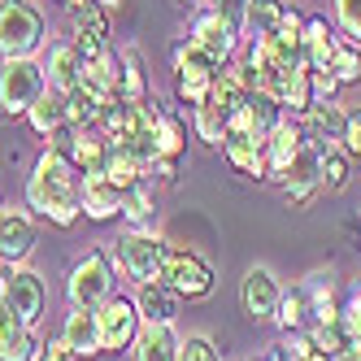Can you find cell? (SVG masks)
Listing matches in <instances>:
<instances>
[{"mask_svg":"<svg viewBox=\"0 0 361 361\" xmlns=\"http://www.w3.org/2000/svg\"><path fill=\"white\" fill-rule=\"evenodd\" d=\"M27 209H35L44 222L53 226H74L83 218V200H79V170L70 166L61 148H44L31 174H27Z\"/></svg>","mask_w":361,"mask_h":361,"instance_id":"6da1fadb","label":"cell"},{"mask_svg":"<svg viewBox=\"0 0 361 361\" xmlns=\"http://www.w3.org/2000/svg\"><path fill=\"white\" fill-rule=\"evenodd\" d=\"M48 48V18L35 0H0V61L39 57Z\"/></svg>","mask_w":361,"mask_h":361,"instance_id":"7a4b0ae2","label":"cell"},{"mask_svg":"<svg viewBox=\"0 0 361 361\" xmlns=\"http://www.w3.org/2000/svg\"><path fill=\"white\" fill-rule=\"evenodd\" d=\"M114 279H118V262L109 244L87 248L79 262L66 274V300L70 309H96L105 296H114Z\"/></svg>","mask_w":361,"mask_h":361,"instance_id":"3957f363","label":"cell"},{"mask_svg":"<svg viewBox=\"0 0 361 361\" xmlns=\"http://www.w3.org/2000/svg\"><path fill=\"white\" fill-rule=\"evenodd\" d=\"M109 248H114V262H118V270H122L126 279H135V283H157V279H166L170 240L152 235L148 226L126 231V235H118Z\"/></svg>","mask_w":361,"mask_h":361,"instance_id":"277c9868","label":"cell"},{"mask_svg":"<svg viewBox=\"0 0 361 361\" xmlns=\"http://www.w3.org/2000/svg\"><path fill=\"white\" fill-rule=\"evenodd\" d=\"M48 92L44 79V66L39 57H13V61H0V109L9 118H27L31 105Z\"/></svg>","mask_w":361,"mask_h":361,"instance_id":"5b68a950","label":"cell"},{"mask_svg":"<svg viewBox=\"0 0 361 361\" xmlns=\"http://www.w3.org/2000/svg\"><path fill=\"white\" fill-rule=\"evenodd\" d=\"M166 283H170V288L183 296V300H204V296H214L218 274H214V266L204 262L196 248L170 244V252H166Z\"/></svg>","mask_w":361,"mask_h":361,"instance_id":"8992f818","label":"cell"},{"mask_svg":"<svg viewBox=\"0 0 361 361\" xmlns=\"http://www.w3.org/2000/svg\"><path fill=\"white\" fill-rule=\"evenodd\" d=\"M96 322H100V344H105V353L131 348L140 326H144L140 309H135V296H122V292H114V296H105L96 305Z\"/></svg>","mask_w":361,"mask_h":361,"instance_id":"52a82bcc","label":"cell"},{"mask_svg":"<svg viewBox=\"0 0 361 361\" xmlns=\"http://www.w3.org/2000/svg\"><path fill=\"white\" fill-rule=\"evenodd\" d=\"M5 305L35 331L44 322V309H48V283L31 266H13L5 274Z\"/></svg>","mask_w":361,"mask_h":361,"instance_id":"ba28073f","label":"cell"},{"mask_svg":"<svg viewBox=\"0 0 361 361\" xmlns=\"http://www.w3.org/2000/svg\"><path fill=\"white\" fill-rule=\"evenodd\" d=\"M283 300V288L270 266H248L240 279V309L248 322H274V309Z\"/></svg>","mask_w":361,"mask_h":361,"instance_id":"9c48e42d","label":"cell"},{"mask_svg":"<svg viewBox=\"0 0 361 361\" xmlns=\"http://www.w3.org/2000/svg\"><path fill=\"white\" fill-rule=\"evenodd\" d=\"M70 39L79 44L83 57H105L109 53V9L96 5V0H83V5L70 9Z\"/></svg>","mask_w":361,"mask_h":361,"instance_id":"30bf717a","label":"cell"},{"mask_svg":"<svg viewBox=\"0 0 361 361\" xmlns=\"http://www.w3.org/2000/svg\"><path fill=\"white\" fill-rule=\"evenodd\" d=\"M35 252V222L27 209H0V266H27Z\"/></svg>","mask_w":361,"mask_h":361,"instance_id":"8fae6325","label":"cell"},{"mask_svg":"<svg viewBox=\"0 0 361 361\" xmlns=\"http://www.w3.org/2000/svg\"><path fill=\"white\" fill-rule=\"evenodd\" d=\"M44 79L53 92H74L83 83V53H79V44L74 39H53L44 48Z\"/></svg>","mask_w":361,"mask_h":361,"instance_id":"7c38bea8","label":"cell"},{"mask_svg":"<svg viewBox=\"0 0 361 361\" xmlns=\"http://www.w3.org/2000/svg\"><path fill=\"white\" fill-rule=\"evenodd\" d=\"M188 39H196L204 53H214L222 66H226V61H235V53H240V39L231 35V27H226V22H222L214 9H204V5H200V9H196V18H192Z\"/></svg>","mask_w":361,"mask_h":361,"instance_id":"4fadbf2b","label":"cell"},{"mask_svg":"<svg viewBox=\"0 0 361 361\" xmlns=\"http://www.w3.org/2000/svg\"><path fill=\"white\" fill-rule=\"evenodd\" d=\"M79 200H83V218L92 222H109L122 218V192L114 188V178L100 174H79Z\"/></svg>","mask_w":361,"mask_h":361,"instance_id":"5bb4252c","label":"cell"},{"mask_svg":"<svg viewBox=\"0 0 361 361\" xmlns=\"http://www.w3.org/2000/svg\"><path fill=\"white\" fill-rule=\"evenodd\" d=\"M305 148V126H300V118H283L274 131L266 135V170H270V178L279 183L283 178V170H288L292 161H296V152Z\"/></svg>","mask_w":361,"mask_h":361,"instance_id":"9a60e30c","label":"cell"},{"mask_svg":"<svg viewBox=\"0 0 361 361\" xmlns=\"http://www.w3.org/2000/svg\"><path fill=\"white\" fill-rule=\"evenodd\" d=\"M135 309L144 322H178V309H183V296H178L166 279L157 283H135Z\"/></svg>","mask_w":361,"mask_h":361,"instance_id":"2e32d148","label":"cell"},{"mask_svg":"<svg viewBox=\"0 0 361 361\" xmlns=\"http://www.w3.org/2000/svg\"><path fill=\"white\" fill-rule=\"evenodd\" d=\"M222 157L235 166L244 178H270V170H266V144L257 140V135H244V131H226V140H222Z\"/></svg>","mask_w":361,"mask_h":361,"instance_id":"e0dca14e","label":"cell"},{"mask_svg":"<svg viewBox=\"0 0 361 361\" xmlns=\"http://www.w3.org/2000/svg\"><path fill=\"white\" fill-rule=\"evenodd\" d=\"M61 340L74 357H100L105 353V344H100V322H96V309H70L66 314V326H61Z\"/></svg>","mask_w":361,"mask_h":361,"instance_id":"ac0fdd59","label":"cell"},{"mask_svg":"<svg viewBox=\"0 0 361 361\" xmlns=\"http://www.w3.org/2000/svg\"><path fill=\"white\" fill-rule=\"evenodd\" d=\"M340 31H335V22H326L322 13H314V18H305V35H300V44H305V66L309 70H331V57H335V48H340Z\"/></svg>","mask_w":361,"mask_h":361,"instance_id":"d6986e66","label":"cell"},{"mask_svg":"<svg viewBox=\"0 0 361 361\" xmlns=\"http://www.w3.org/2000/svg\"><path fill=\"white\" fill-rule=\"evenodd\" d=\"M178 344L183 340H178V331L170 322H144L131 353L135 361H178Z\"/></svg>","mask_w":361,"mask_h":361,"instance_id":"ffe728a7","label":"cell"},{"mask_svg":"<svg viewBox=\"0 0 361 361\" xmlns=\"http://www.w3.org/2000/svg\"><path fill=\"white\" fill-rule=\"evenodd\" d=\"M27 122H31V131H35V135L53 140L61 126H70V114H66V92H53V87H48V92L35 100V105H31Z\"/></svg>","mask_w":361,"mask_h":361,"instance_id":"44dd1931","label":"cell"},{"mask_svg":"<svg viewBox=\"0 0 361 361\" xmlns=\"http://www.w3.org/2000/svg\"><path fill=\"white\" fill-rule=\"evenodd\" d=\"M152 148H157V157H166V161H183L188 157V122L166 109L157 118V126H152Z\"/></svg>","mask_w":361,"mask_h":361,"instance_id":"7402d4cb","label":"cell"},{"mask_svg":"<svg viewBox=\"0 0 361 361\" xmlns=\"http://www.w3.org/2000/svg\"><path fill=\"white\" fill-rule=\"evenodd\" d=\"M348 174H353V152H348L344 144L318 148V178H322V192H344V188H348Z\"/></svg>","mask_w":361,"mask_h":361,"instance_id":"603a6c76","label":"cell"},{"mask_svg":"<svg viewBox=\"0 0 361 361\" xmlns=\"http://www.w3.org/2000/svg\"><path fill=\"white\" fill-rule=\"evenodd\" d=\"M152 214H157V192H152V178L144 174L140 183L122 192V218L131 222V231H140V226H152Z\"/></svg>","mask_w":361,"mask_h":361,"instance_id":"cb8c5ba5","label":"cell"},{"mask_svg":"<svg viewBox=\"0 0 361 361\" xmlns=\"http://www.w3.org/2000/svg\"><path fill=\"white\" fill-rule=\"evenodd\" d=\"M118 96L122 100H144L148 96V74L140 48H118Z\"/></svg>","mask_w":361,"mask_h":361,"instance_id":"d4e9b609","label":"cell"},{"mask_svg":"<svg viewBox=\"0 0 361 361\" xmlns=\"http://www.w3.org/2000/svg\"><path fill=\"white\" fill-rule=\"evenodd\" d=\"M214 79H218V70H174V96H178V105H204V100L214 96Z\"/></svg>","mask_w":361,"mask_h":361,"instance_id":"484cf974","label":"cell"},{"mask_svg":"<svg viewBox=\"0 0 361 361\" xmlns=\"http://www.w3.org/2000/svg\"><path fill=\"white\" fill-rule=\"evenodd\" d=\"M192 131H196V140H204L209 148H222V140H226V109L214 105V100L196 105L192 109Z\"/></svg>","mask_w":361,"mask_h":361,"instance_id":"4316f807","label":"cell"},{"mask_svg":"<svg viewBox=\"0 0 361 361\" xmlns=\"http://www.w3.org/2000/svg\"><path fill=\"white\" fill-rule=\"evenodd\" d=\"M309 322H314V314H309L305 288L283 292V300H279V309H274V326H279V331H305Z\"/></svg>","mask_w":361,"mask_h":361,"instance_id":"83f0119b","label":"cell"},{"mask_svg":"<svg viewBox=\"0 0 361 361\" xmlns=\"http://www.w3.org/2000/svg\"><path fill=\"white\" fill-rule=\"evenodd\" d=\"M100 109H105V100H100L92 87H74L66 92V114H70V126H96L100 122Z\"/></svg>","mask_w":361,"mask_h":361,"instance_id":"f1b7e54d","label":"cell"},{"mask_svg":"<svg viewBox=\"0 0 361 361\" xmlns=\"http://www.w3.org/2000/svg\"><path fill=\"white\" fill-rule=\"evenodd\" d=\"M288 9H292L288 0H252L248 5V35H270Z\"/></svg>","mask_w":361,"mask_h":361,"instance_id":"f546056e","label":"cell"},{"mask_svg":"<svg viewBox=\"0 0 361 361\" xmlns=\"http://www.w3.org/2000/svg\"><path fill=\"white\" fill-rule=\"evenodd\" d=\"M200 5L214 9L226 27H231V35L244 44V35H248V5H252V0H200Z\"/></svg>","mask_w":361,"mask_h":361,"instance_id":"4dcf8cb0","label":"cell"},{"mask_svg":"<svg viewBox=\"0 0 361 361\" xmlns=\"http://www.w3.org/2000/svg\"><path fill=\"white\" fill-rule=\"evenodd\" d=\"M331 74L340 79V87H353L361 83V48L340 39V48H335V57H331Z\"/></svg>","mask_w":361,"mask_h":361,"instance_id":"1f68e13d","label":"cell"},{"mask_svg":"<svg viewBox=\"0 0 361 361\" xmlns=\"http://www.w3.org/2000/svg\"><path fill=\"white\" fill-rule=\"evenodd\" d=\"M335 31L361 48V0H335Z\"/></svg>","mask_w":361,"mask_h":361,"instance_id":"d6a6232c","label":"cell"},{"mask_svg":"<svg viewBox=\"0 0 361 361\" xmlns=\"http://www.w3.org/2000/svg\"><path fill=\"white\" fill-rule=\"evenodd\" d=\"M305 331H309V340H314V348H318V353H326V357H335V353H340V348L348 344V335H344V326H340V322H335V326L309 322Z\"/></svg>","mask_w":361,"mask_h":361,"instance_id":"836d02e7","label":"cell"},{"mask_svg":"<svg viewBox=\"0 0 361 361\" xmlns=\"http://www.w3.org/2000/svg\"><path fill=\"white\" fill-rule=\"evenodd\" d=\"M178 361H222V353H218V344L209 340V335H188L183 344H178Z\"/></svg>","mask_w":361,"mask_h":361,"instance_id":"e575fe53","label":"cell"},{"mask_svg":"<svg viewBox=\"0 0 361 361\" xmlns=\"http://www.w3.org/2000/svg\"><path fill=\"white\" fill-rule=\"evenodd\" d=\"M340 326H344V335L353 344H361V283L344 296V305H340Z\"/></svg>","mask_w":361,"mask_h":361,"instance_id":"d590c367","label":"cell"},{"mask_svg":"<svg viewBox=\"0 0 361 361\" xmlns=\"http://www.w3.org/2000/svg\"><path fill=\"white\" fill-rule=\"evenodd\" d=\"M39 335L35 331H22L18 340L9 344V348H0V361H35V353H39Z\"/></svg>","mask_w":361,"mask_h":361,"instance_id":"8d00e7d4","label":"cell"},{"mask_svg":"<svg viewBox=\"0 0 361 361\" xmlns=\"http://www.w3.org/2000/svg\"><path fill=\"white\" fill-rule=\"evenodd\" d=\"M283 353H288V361H309L314 357V340H309V331H283Z\"/></svg>","mask_w":361,"mask_h":361,"instance_id":"74e56055","label":"cell"},{"mask_svg":"<svg viewBox=\"0 0 361 361\" xmlns=\"http://www.w3.org/2000/svg\"><path fill=\"white\" fill-rule=\"evenodd\" d=\"M322 196V188L318 183H283V200L292 204V209H309Z\"/></svg>","mask_w":361,"mask_h":361,"instance_id":"f35d334b","label":"cell"},{"mask_svg":"<svg viewBox=\"0 0 361 361\" xmlns=\"http://www.w3.org/2000/svg\"><path fill=\"white\" fill-rule=\"evenodd\" d=\"M340 144L361 157V109H344V131H340Z\"/></svg>","mask_w":361,"mask_h":361,"instance_id":"ab89813d","label":"cell"},{"mask_svg":"<svg viewBox=\"0 0 361 361\" xmlns=\"http://www.w3.org/2000/svg\"><path fill=\"white\" fill-rule=\"evenodd\" d=\"M22 331H31V326L22 322V318L13 314L9 305H0V348H9V344L18 340V335H22Z\"/></svg>","mask_w":361,"mask_h":361,"instance_id":"60d3db41","label":"cell"},{"mask_svg":"<svg viewBox=\"0 0 361 361\" xmlns=\"http://www.w3.org/2000/svg\"><path fill=\"white\" fill-rule=\"evenodd\" d=\"M309 79H314V100H335V92H340V79H335L331 70H309Z\"/></svg>","mask_w":361,"mask_h":361,"instance_id":"b9f144b4","label":"cell"},{"mask_svg":"<svg viewBox=\"0 0 361 361\" xmlns=\"http://www.w3.org/2000/svg\"><path fill=\"white\" fill-rule=\"evenodd\" d=\"M35 361H79V357L66 348V340H48V344H39Z\"/></svg>","mask_w":361,"mask_h":361,"instance_id":"7bdbcfd3","label":"cell"},{"mask_svg":"<svg viewBox=\"0 0 361 361\" xmlns=\"http://www.w3.org/2000/svg\"><path fill=\"white\" fill-rule=\"evenodd\" d=\"M262 361H288V353H283V348H270V353H266Z\"/></svg>","mask_w":361,"mask_h":361,"instance_id":"ee69618b","label":"cell"},{"mask_svg":"<svg viewBox=\"0 0 361 361\" xmlns=\"http://www.w3.org/2000/svg\"><path fill=\"white\" fill-rule=\"evenodd\" d=\"M96 5H105V9L114 13V9H122V5H126V0H96Z\"/></svg>","mask_w":361,"mask_h":361,"instance_id":"f6af8a7d","label":"cell"},{"mask_svg":"<svg viewBox=\"0 0 361 361\" xmlns=\"http://www.w3.org/2000/svg\"><path fill=\"white\" fill-rule=\"evenodd\" d=\"M0 305H5V270H0Z\"/></svg>","mask_w":361,"mask_h":361,"instance_id":"bcb514c9","label":"cell"},{"mask_svg":"<svg viewBox=\"0 0 361 361\" xmlns=\"http://www.w3.org/2000/svg\"><path fill=\"white\" fill-rule=\"evenodd\" d=\"M61 5H66V9H74V5H83V0H61Z\"/></svg>","mask_w":361,"mask_h":361,"instance_id":"7dc6e473","label":"cell"},{"mask_svg":"<svg viewBox=\"0 0 361 361\" xmlns=\"http://www.w3.org/2000/svg\"><path fill=\"white\" fill-rule=\"evenodd\" d=\"M178 5H200V0H178Z\"/></svg>","mask_w":361,"mask_h":361,"instance_id":"c3c4849f","label":"cell"},{"mask_svg":"<svg viewBox=\"0 0 361 361\" xmlns=\"http://www.w3.org/2000/svg\"><path fill=\"white\" fill-rule=\"evenodd\" d=\"M0 122H9V114H5V109H0Z\"/></svg>","mask_w":361,"mask_h":361,"instance_id":"681fc988","label":"cell"}]
</instances>
